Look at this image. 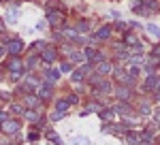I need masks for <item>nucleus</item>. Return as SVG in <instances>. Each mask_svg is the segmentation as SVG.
Masks as SVG:
<instances>
[{"label":"nucleus","mask_w":160,"mask_h":145,"mask_svg":"<svg viewBox=\"0 0 160 145\" xmlns=\"http://www.w3.org/2000/svg\"><path fill=\"white\" fill-rule=\"evenodd\" d=\"M19 47H22V43H13V45H11L13 51H19Z\"/></svg>","instance_id":"3"},{"label":"nucleus","mask_w":160,"mask_h":145,"mask_svg":"<svg viewBox=\"0 0 160 145\" xmlns=\"http://www.w3.org/2000/svg\"><path fill=\"white\" fill-rule=\"evenodd\" d=\"M149 32H152V34H160V28H156V26L152 24V26H149Z\"/></svg>","instance_id":"2"},{"label":"nucleus","mask_w":160,"mask_h":145,"mask_svg":"<svg viewBox=\"0 0 160 145\" xmlns=\"http://www.w3.org/2000/svg\"><path fill=\"white\" fill-rule=\"evenodd\" d=\"M15 128H17V124H15V122H9V124L4 126V130H6V132H15Z\"/></svg>","instance_id":"1"}]
</instances>
